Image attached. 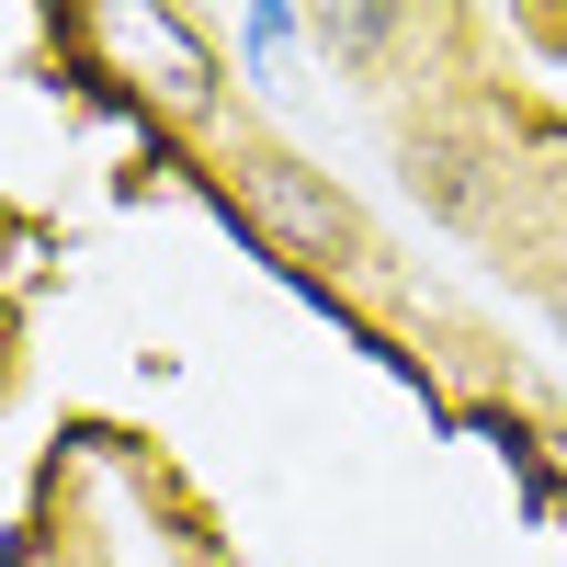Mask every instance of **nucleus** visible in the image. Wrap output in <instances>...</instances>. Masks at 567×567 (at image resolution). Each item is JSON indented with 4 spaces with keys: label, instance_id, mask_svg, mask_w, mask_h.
<instances>
[{
    "label": "nucleus",
    "instance_id": "f257e3e1",
    "mask_svg": "<svg viewBox=\"0 0 567 567\" xmlns=\"http://www.w3.org/2000/svg\"><path fill=\"white\" fill-rule=\"evenodd\" d=\"M91 45L148 91L159 114H216V91H227V69H216V45H205V23L194 12H91Z\"/></svg>",
    "mask_w": 567,
    "mask_h": 567
},
{
    "label": "nucleus",
    "instance_id": "f03ea898",
    "mask_svg": "<svg viewBox=\"0 0 567 567\" xmlns=\"http://www.w3.org/2000/svg\"><path fill=\"white\" fill-rule=\"evenodd\" d=\"M239 194H250V227H261V250L272 261H352L363 250V216L329 194V182L307 171V159H284V148H250L239 159Z\"/></svg>",
    "mask_w": 567,
    "mask_h": 567
},
{
    "label": "nucleus",
    "instance_id": "7ed1b4c3",
    "mask_svg": "<svg viewBox=\"0 0 567 567\" xmlns=\"http://www.w3.org/2000/svg\"><path fill=\"white\" fill-rule=\"evenodd\" d=\"M239 45H250V91H284V58L307 45V12H284V0H250V12H239Z\"/></svg>",
    "mask_w": 567,
    "mask_h": 567
}]
</instances>
